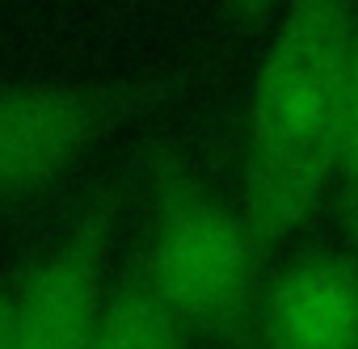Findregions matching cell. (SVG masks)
<instances>
[{"mask_svg": "<svg viewBox=\"0 0 358 349\" xmlns=\"http://www.w3.org/2000/svg\"><path fill=\"white\" fill-rule=\"evenodd\" d=\"M337 211L345 223V244L358 257V22L350 43V76H345V114H341V147H337Z\"/></svg>", "mask_w": 358, "mask_h": 349, "instance_id": "obj_7", "label": "cell"}, {"mask_svg": "<svg viewBox=\"0 0 358 349\" xmlns=\"http://www.w3.org/2000/svg\"><path fill=\"white\" fill-rule=\"evenodd\" d=\"M194 328L177 315L148 274H127L97 315L89 349H199Z\"/></svg>", "mask_w": 358, "mask_h": 349, "instance_id": "obj_6", "label": "cell"}, {"mask_svg": "<svg viewBox=\"0 0 358 349\" xmlns=\"http://www.w3.org/2000/svg\"><path fill=\"white\" fill-rule=\"evenodd\" d=\"M282 0H224V22L232 30H245L253 22H262L266 13H274Z\"/></svg>", "mask_w": 358, "mask_h": 349, "instance_id": "obj_8", "label": "cell"}, {"mask_svg": "<svg viewBox=\"0 0 358 349\" xmlns=\"http://www.w3.org/2000/svg\"><path fill=\"white\" fill-rule=\"evenodd\" d=\"M135 105L114 84H0V202L55 186Z\"/></svg>", "mask_w": 358, "mask_h": 349, "instance_id": "obj_4", "label": "cell"}, {"mask_svg": "<svg viewBox=\"0 0 358 349\" xmlns=\"http://www.w3.org/2000/svg\"><path fill=\"white\" fill-rule=\"evenodd\" d=\"M257 349H358V257H299L262 286Z\"/></svg>", "mask_w": 358, "mask_h": 349, "instance_id": "obj_5", "label": "cell"}, {"mask_svg": "<svg viewBox=\"0 0 358 349\" xmlns=\"http://www.w3.org/2000/svg\"><path fill=\"white\" fill-rule=\"evenodd\" d=\"M152 232L143 274L199 336L224 349H257L262 261L245 211L220 202L177 147H156L148 172Z\"/></svg>", "mask_w": 358, "mask_h": 349, "instance_id": "obj_2", "label": "cell"}, {"mask_svg": "<svg viewBox=\"0 0 358 349\" xmlns=\"http://www.w3.org/2000/svg\"><path fill=\"white\" fill-rule=\"evenodd\" d=\"M0 349H17V299H13V286H0Z\"/></svg>", "mask_w": 358, "mask_h": 349, "instance_id": "obj_9", "label": "cell"}, {"mask_svg": "<svg viewBox=\"0 0 358 349\" xmlns=\"http://www.w3.org/2000/svg\"><path fill=\"white\" fill-rule=\"evenodd\" d=\"M358 0H287L245 114V219L266 257L291 240L337 181Z\"/></svg>", "mask_w": 358, "mask_h": 349, "instance_id": "obj_1", "label": "cell"}, {"mask_svg": "<svg viewBox=\"0 0 358 349\" xmlns=\"http://www.w3.org/2000/svg\"><path fill=\"white\" fill-rule=\"evenodd\" d=\"M127 190L131 172H114L110 181H101L64 240L17 278V349H89L110 295L106 269Z\"/></svg>", "mask_w": 358, "mask_h": 349, "instance_id": "obj_3", "label": "cell"}]
</instances>
